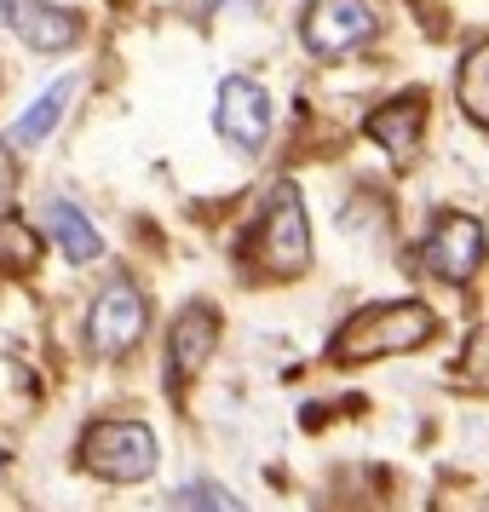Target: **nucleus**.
Wrapping results in <instances>:
<instances>
[{
  "mask_svg": "<svg viewBox=\"0 0 489 512\" xmlns=\"http://www.w3.org/2000/svg\"><path fill=\"white\" fill-rule=\"evenodd\" d=\"M12 190H18V162H12V150L0 144V208L12 202Z\"/></svg>",
  "mask_w": 489,
  "mask_h": 512,
  "instance_id": "dca6fc26",
  "label": "nucleus"
},
{
  "mask_svg": "<svg viewBox=\"0 0 489 512\" xmlns=\"http://www.w3.org/2000/svg\"><path fill=\"white\" fill-rule=\"evenodd\" d=\"M213 346H219V311L213 305H185L173 328H167V363H173V380H190V374L208 369Z\"/></svg>",
  "mask_w": 489,
  "mask_h": 512,
  "instance_id": "1a4fd4ad",
  "label": "nucleus"
},
{
  "mask_svg": "<svg viewBox=\"0 0 489 512\" xmlns=\"http://www.w3.org/2000/svg\"><path fill=\"white\" fill-rule=\"evenodd\" d=\"M374 18L369 0H311L300 18V35L305 47L317 52V58H351V52H363L374 41Z\"/></svg>",
  "mask_w": 489,
  "mask_h": 512,
  "instance_id": "20e7f679",
  "label": "nucleus"
},
{
  "mask_svg": "<svg viewBox=\"0 0 489 512\" xmlns=\"http://www.w3.org/2000/svg\"><path fill=\"white\" fill-rule=\"evenodd\" d=\"M35 259H41V236L18 219H0V271H29Z\"/></svg>",
  "mask_w": 489,
  "mask_h": 512,
  "instance_id": "4468645a",
  "label": "nucleus"
},
{
  "mask_svg": "<svg viewBox=\"0 0 489 512\" xmlns=\"http://www.w3.org/2000/svg\"><path fill=\"white\" fill-rule=\"evenodd\" d=\"M0 29H12L35 52H70L81 41V18L52 0H0Z\"/></svg>",
  "mask_w": 489,
  "mask_h": 512,
  "instance_id": "6e6552de",
  "label": "nucleus"
},
{
  "mask_svg": "<svg viewBox=\"0 0 489 512\" xmlns=\"http://www.w3.org/2000/svg\"><path fill=\"white\" fill-rule=\"evenodd\" d=\"M420 127H426V98L420 93H403L392 104H380L369 116V139L392 156L397 167H409L420 156Z\"/></svg>",
  "mask_w": 489,
  "mask_h": 512,
  "instance_id": "9d476101",
  "label": "nucleus"
},
{
  "mask_svg": "<svg viewBox=\"0 0 489 512\" xmlns=\"http://www.w3.org/2000/svg\"><path fill=\"white\" fill-rule=\"evenodd\" d=\"M432 340V311L420 300H392V305H369L357 311L334 340L328 357L334 363H374V357H397V351H415Z\"/></svg>",
  "mask_w": 489,
  "mask_h": 512,
  "instance_id": "f257e3e1",
  "label": "nucleus"
},
{
  "mask_svg": "<svg viewBox=\"0 0 489 512\" xmlns=\"http://www.w3.org/2000/svg\"><path fill=\"white\" fill-rule=\"evenodd\" d=\"M420 265L438 282H466L484 265V225L466 219V213H443L432 225V236L420 242Z\"/></svg>",
  "mask_w": 489,
  "mask_h": 512,
  "instance_id": "0eeeda50",
  "label": "nucleus"
},
{
  "mask_svg": "<svg viewBox=\"0 0 489 512\" xmlns=\"http://www.w3.org/2000/svg\"><path fill=\"white\" fill-rule=\"evenodd\" d=\"M81 461L110 484H139L156 472V432L144 420H93L81 432Z\"/></svg>",
  "mask_w": 489,
  "mask_h": 512,
  "instance_id": "f03ea898",
  "label": "nucleus"
},
{
  "mask_svg": "<svg viewBox=\"0 0 489 512\" xmlns=\"http://www.w3.org/2000/svg\"><path fill=\"white\" fill-rule=\"evenodd\" d=\"M70 93H75V81H70V75H64V81H52L47 93L35 98V104H29V110H24L18 121H12V133H6V139H12V144H24V150H29V144H41V139L52 133V127H58L64 104H70Z\"/></svg>",
  "mask_w": 489,
  "mask_h": 512,
  "instance_id": "f8f14e48",
  "label": "nucleus"
},
{
  "mask_svg": "<svg viewBox=\"0 0 489 512\" xmlns=\"http://www.w3.org/2000/svg\"><path fill=\"white\" fill-rule=\"evenodd\" d=\"M173 507H179V512H248V507L231 495V489H219L213 478H196V484H185Z\"/></svg>",
  "mask_w": 489,
  "mask_h": 512,
  "instance_id": "2eb2a0df",
  "label": "nucleus"
},
{
  "mask_svg": "<svg viewBox=\"0 0 489 512\" xmlns=\"http://www.w3.org/2000/svg\"><path fill=\"white\" fill-rule=\"evenodd\" d=\"M455 98H461V110L478 121V127H489V41H484V47H472V52L461 58Z\"/></svg>",
  "mask_w": 489,
  "mask_h": 512,
  "instance_id": "ddd939ff",
  "label": "nucleus"
},
{
  "mask_svg": "<svg viewBox=\"0 0 489 512\" xmlns=\"http://www.w3.org/2000/svg\"><path fill=\"white\" fill-rule=\"evenodd\" d=\"M144 323H150L144 294L127 277H116V282H104L98 300L87 305V346L98 357H121V351H133L144 340Z\"/></svg>",
  "mask_w": 489,
  "mask_h": 512,
  "instance_id": "39448f33",
  "label": "nucleus"
},
{
  "mask_svg": "<svg viewBox=\"0 0 489 512\" xmlns=\"http://www.w3.org/2000/svg\"><path fill=\"white\" fill-rule=\"evenodd\" d=\"M254 259L259 271L271 277H300L311 265V225H305V202L300 190L282 179L265 202V219H259V242H254Z\"/></svg>",
  "mask_w": 489,
  "mask_h": 512,
  "instance_id": "7ed1b4c3",
  "label": "nucleus"
},
{
  "mask_svg": "<svg viewBox=\"0 0 489 512\" xmlns=\"http://www.w3.org/2000/svg\"><path fill=\"white\" fill-rule=\"evenodd\" d=\"M213 127L248 156L265 150V139H271V98H265V87L248 81V75H225L219 81V104H213Z\"/></svg>",
  "mask_w": 489,
  "mask_h": 512,
  "instance_id": "423d86ee",
  "label": "nucleus"
},
{
  "mask_svg": "<svg viewBox=\"0 0 489 512\" xmlns=\"http://www.w3.org/2000/svg\"><path fill=\"white\" fill-rule=\"evenodd\" d=\"M213 6H231V12H259L265 0H213Z\"/></svg>",
  "mask_w": 489,
  "mask_h": 512,
  "instance_id": "f3484780",
  "label": "nucleus"
},
{
  "mask_svg": "<svg viewBox=\"0 0 489 512\" xmlns=\"http://www.w3.org/2000/svg\"><path fill=\"white\" fill-rule=\"evenodd\" d=\"M47 231H52L58 254L70 259V265H93V259L104 254V236L93 231V219L75 208V202H64V196L47 202Z\"/></svg>",
  "mask_w": 489,
  "mask_h": 512,
  "instance_id": "9b49d317",
  "label": "nucleus"
}]
</instances>
